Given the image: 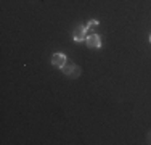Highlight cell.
Listing matches in <instances>:
<instances>
[{
	"label": "cell",
	"mask_w": 151,
	"mask_h": 145,
	"mask_svg": "<svg viewBox=\"0 0 151 145\" xmlns=\"http://www.w3.org/2000/svg\"><path fill=\"white\" fill-rule=\"evenodd\" d=\"M85 45L88 47V49H101L103 47V41H101V37H100L98 34H90V36H87V39H85Z\"/></svg>",
	"instance_id": "obj_3"
},
{
	"label": "cell",
	"mask_w": 151,
	"mask_h": 145,
	"mask_svg": "<svg viewBox=\"0 0 151 145\" xmlns=\"http://www.w3.org/2000/svg\"><path fill=\"white\" fill-rule=\"evenodd\" d=\"M148 41H150V44H151V34H150V37H148Z\"/></svg>",
	"instance_id": "obj_7"
},
{
	"label": "cell",
	"mask_w": 151,
	"mask_h": 145,
	"mask_svg": "<svg viewBox=\"0 0 151 145\" xmlns=\"http://www.w3.org/2000/svg\"><path fill=\"white\" fill-rule=\"evenodd\" d=\"M148 142H150V144H151V132H150V134H148Z\"/></svg>",
	"instance_id": "obj_6"
},
{
	"label": "cell",
	"mask_w": 151,
	"mask_h": 145,
	"mask_svg": "<svg viewBox=\"0 0 151 145\" xmlns=\"http://www.w3.org/2000/svg\"><path fill=\"white\" fill-rule=\"evenodd\" d=\"M87 31H88L87 24H77V26L74 28V31H73V41L76 44L85 42V39H87V36H88Z\"/></svg>",
	"instance_id": "obj_1"
},
{
	"label": "cell",
	"mask_w": 151,
	"mask_h": 145,
	"mask_svg": "<svg viewBox=\"0 0 151 145\" xmlns=\"http://www.w3.org/2000/svg\"><path fill=\"white\" fill-rule=\"evenodd\" d=\"M61 72H63L66 78L76 79V78H79V76H81L82 70H81V66H79V65H68L66 63L63 68H61Z\"/></svg>",
	"instance_id": "obj_2"
},
{
	"label": "cell",
	"mask_w": 151,
	"mask_h": 145,
	"mask_svg": "<svg viewBox=\"0 0 151 145\" xmlns=\"http://www.w3.org/2000/svg\"><path fill=\"white\" fill-rule=\"evenodd\" d=\"M50 61H52V65L55 68L61 70V68L68 63V57L64 55V53H61V52H56V53H53V55H52V60H50Z\"/></svg>",
	"instance_id": "obj_4"
},
{
	"label": "cell",
	"mask_w": 151,
	"mask_h": 145,
	"mask_svg": "<svg viewBox=\"0 0 151 145\" xmlns=\"http://www.w3.org/2000/svg\"><path fill=\"white\" fill-rule=\"evenodd\" d=\"M87 26H88V29H90V28H96V26H100V21L98 20H90L87 23Z\"/></svg>",
	"instance_id": "obj_5"
}]
</instances>
